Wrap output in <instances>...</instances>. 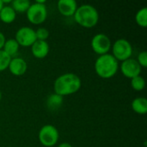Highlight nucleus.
<instances>
[{"label":"nucleus","mask_w":147,"mask_h":147,"mask_svg":"<svg viewBox=\"0 0 147 147\" xmlns=\"http://www.w3.org/2000/svg\"><path fill=\"white\" fill-rule=\"evenodd\" d=\"M82 86L81 78L75 73L67 72L59 75L53 83L54 93L65 96L77 93Z\"/></svg>","instance_id":"obj_1"},{"label":"nucleus","mask_w":147,"mask_h":147,"mask_svg":"<svg viewBox=\"0 0 147 147\" xmlns=\"http://www.w3.org/2000/svg\"><path fill=\"white\" fill-rule=\"evenodd\" d=\"M119 61L110 53L100 55L95 61V71L98 77L109 79L113 78L119 70Z\"/></svg>","instance_id":"obj_2"},{"label":"nucleus","mask_w":147,"mask_h":147,"mask_svg":"<svg viewBox=\"0 0 147 147\" xmlns=\"http://www.w3.org/2000/svg\"><path fill=\"white\" fill-rule=\"evenodd\" d=\"M73 17L78 25L86 28H90L98 23L99 12L93 5L85 3L78 7Z\"/></svg>","instance_id":"obj_3"},{"label":"nucleus","mask_w":147,"mask_h":147,"mask_svg":"<svg viewBox=\"0 0 147 147\" xmlns=\"http://www.w3.org/2000/svg\"><path fill=\"white\" fill-rule=\"evenodd\" d=\"M27 19L29 22L34 25L43 23L47 17V9L45 3L35 2L31 3L26 11Z\"/></svg>","instance_id":"obj_4"},{"label":"nucleus","mask_w":147,"mask_h":147,"mask_svg":"<svg viewBox=\"0 0 147 147\" xmlns=\"http://www.w3.org/2000/svg\"><path fill=\"white\" fill-rule=\"evenodd\" d=\"M59 138V133L56 127L47 124L44 125L39 131L38 134V139L40 143L46 147L54 146Z\"/></svg>","instance_id":"obj_5"},{"label":"nucleus","mask_w":147,"mask_h":147,"mask_svg":"<svg viewBox=\"0 0 147 147\" xmlns=\"http://www.w3.org/2000/svg\"><path fill=\"white\" fill-rule=\"evenodd\" d=\"M112 55L118 61H124L127 59H130L133 54V46L129 40L127 39L121 38L116 40L111 47Z\"/></svg>","instance_id":"obj_6"},{"label":"nucleus","mask_w":147,"mask_h":147,"mask_svg":"<svg viewBox=\"0 0 147 147\" xmlns=\"http://www.w3.org/2000/svg\"><path fill=\"white\" fill-rule=\"evenodd\" d=\"M90 46L92 50L100 56L109 53L112 47V42L107 34L103 33H99L92 37Z\"/></svg>","instance_id":"obj_7"},{"label":"nucleus","mask_w":147,"mask_h":147,"mask_svg":"<svg viewBox=\"0 0 147 147\" xmlns=\"http://www.w3.org/2000/svg\"><path fill=\"white\" fill-rule=\"evenodd\" d=\"M19 46L22 47H31L36 40L35 30L30 27L24 26L17 29L14 38Z\"/></svg>","instance_id":"obj_8"},{"label":"nucleus","mask_w":147,"mask_h":147,"mask_svg":"<svg viewBox=\"0 0 147 147\" xmlns=\"http://www.w3.org/2000/svg\"><path fill=\"white\" fill-rule=\"evenodd\" d=\"M119 68L121 69V71L123 74V76L129 79L140 76L142 71V67L140 65L137 60L133 58L122 61Z\"/></svg>","instance_id":"obj_9"},{"label":"nucleus","mask_w":147,"mask_h":147,"mask_svg":"<svg viewBox=\"0 0 147 147\" xmlns=\"http://www.w3.org/2000/svg\"><path fill=\"white\" fill-rule=\"evenodd\" d=\"M8 69L9 70L10 73L14 76L20 77L25 74L28 70V64L26 60L21 57H14L11 58Z\"/></svg>","instance_id":"obj_10"},{"label":"nucleus","mask_w":147,"mask_h":147,"mask_svg":"<svg viewBox=\"0 0 147 147\" xmlns=\"http://www.w3.org/2000/svg\"><path fill=\"white\" fill-rule=\"evenodd\" d=\"M57 7L62 16L69 17L74 16L78 6L75 0H59Z\"/></svg>","instance_id":"obj_11"},{"label":"nucleus","mask_w":147,"mask_h":147,"mask_svg":"<svg viewBox=\"0 0 147 147\" xmlns=\"http://www.w3.org/2000/svg\"><path fill=\"white\" fill-rule=\"evenodd\" d=\"M50 51V46L47 40H36L34 43L31 46V53L36 59L46 58Z\"/></svg>","instance_id":"obj_12"},{"label":"nucleus","mask_w":147,"mask_h":147,"mask_svg":"<svg viewBox=\"0 0 147 147\" xmlns=\"http://www.w3.org/2000/svg\"><path fill=\"white\" fill-rule=\"evenodd\" d=\"M16 18V12L11 5L4 4L0 10V20L3 23H12Z\"/></svg>","instance_id":"obj_13"},{"label":"nucleus","mask_w":147,"mask_h":147,"mask_svg":"<svg viewBox=\"0 0 147 147\" xmlns=\"http://www.w3.org/2000/svg\"><path fill=\"white\" fill-rule=\"evenodd\" d=\"M134 112L139 115H146L147 113V99L144 96L136 97L131 103Z\"/></svg>","instance_id":"obj_14"},{"label":"nucleus","mask_w":147,"mask_h":147,"mask_svg":"<svg viewBox=\"0 0 147 147\" xmlns=\"http://www.w3.org/2000/svg\"><path fill=\"white\" fill-rule=\"evenodd\" d=\"M19 44L17 43V41L14 39H7L5 40V43L3 45V50L11 58H14L19 52Z\"/></svg>","instance_id":"obj_15"},{"label":"nucleus","mask_w":147,"mask_h":147,"mask_svg":"<svg viewBox=\"0 0 147 147\" xmlns=\"http://www.w3.org/2000/svg\"><path fill=\"white\" fill-rule=\"evenodd\" d=\"M63 102H64L63 96H61L56 93H53V94H51L50 96H48V97L47 99V106L48 109H50V110H57L61 107Z\"/></svg>","instance_id":"obj_16"},{"label":"nucleus","mask_w":147,"mask_h":147,"mask_svg":"<svg viewBox=\"0 0 147 147\" xmlns=\"http://www.w3.org/2000/svg\"><path fill=\"white\" fill-rule=\"evenodd\" d=\"M31 3L28 0H14L11 2V7L16 12H26Z\"/></svg>","instance_id":"obj_17"},{"label":"nucleus","mask_w":147,"mask_h":147,"mask_svg":"<svg viewBox=\"0 0 147 147\" xmlns=\"http://www.w3.org/2000/svg\"><path fill=\"white\" fill-rule=\"evenodd\" d=\"M135 21L137 24L142 28L147 26V8L143 7L140 9L135 15Z\"/></svg>","instance_id":"obj_18"},{"label":"nucleus","mask_w":147,"mask_h":147,"mask_svg":"<svg viewBox=\"0 0 147 147\" xmlns=\"http://www.w3.org/2000/svg\"><path fill=\"white\" fill-rule=\"evenodd\" d=\"M131 87L136 91H142L146 87V80L142 76H137L131 79Z\"/></svg>","instance_id":"obj_19"},{"label":"nucleus","mask_w":147,"mask_h":147,"mask_svg":"<svg viewBox=\"0 0 147 147\" xmlns=\"http://www.w3.org/2000/svg\"><path fill=\"white\" fill-rule=\"evenodd\" d=\"M10 60L11 57H9L3 49L0 50V71L8 69Z\"/></svg>","instance_id":"obj_20"},{"label":"nucleus","mask_w":147,"mask_h":147,"mask_svg":"<svg viewBox=\"0 0 147 147\" xmlns=\"http://www.w3.org/2000/svg\"><path fill=\"white\" fill-rule=\"evenodd\" d=\"M35 36L36 40H47L49 37V30L46 28L40 27L35 30Z\"/></svg>","instance_id":"obj_21"},{"label":"nucleus","mask_w":147,"mask_h":147,"mask_svg":"<svg viewBox=\"0 0 147 147\" xmlns=\"http://www.w3.org/2000/svg\"><path fill=\"white\" fill-rule=\"evenodd\" d=\"M137 62L140 64V65L142 68H146L147 66V52L142 51L138 54V57L136 59Z\"/></svg>","instance_id":"obj_22"},{"label":"nucleus","mask_w":147,"mask_h":147,"mask_svg":"<svg viewBox=\"0 0 147 147\" xmlns=\"http://www.w3.org/2000/svg\"><path fill=\"white\" fill-rule=\"evenodd\" d=\"M5 40H6V38H5V36H4V34H3V33H2V32L0 31V50L3 49V45H4V43H5Z\"/></svg>","instance_id":"obj_23"},{"label":"nucleus","mask_w":147,"mask_h":147,"mask_svg":"<svg viewBox=\"0 0 147 147\" xmlns=\"http://www.w3.org/2000/svg\"><path fill=\"white\" fill-rule=\"evenodd\" d=\"M58 147H72V146L70 144V143H67V142H64V143H61L59 145Z\"/></svg>","instance_id":"obj_24"},{"label":"nucleus","mask_w":147,"mask_h":147,"mask_svg":"<svg viewBox=\"0 0 147 147\" xmlns=\"http://www.w3.org/2000/svg\"><path fill=\"white\" fill-rule=\"evenodd\" d=\"M3 5H4V4H3V0H0V10H1V9L3 7Z\"/></svg>","instance_id":"obj_25"},{"label":"nucleus","mask_w":147,"mask_h":147,"mask_svg":"<svg viewBox=\"0 0 147 147\" xmlns=\"http://www.w3.org/2000/svg\"><path fill=\"white\" fill-rule=\"evenodd\" d=\"M2 97H3V95H2V92H1V90H0V102H1V100H2Z\"/></svg>","instance_id":"obj_26"}]
</instances>
